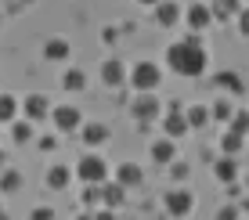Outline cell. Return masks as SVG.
Wrapping results in <instances>:
<instances>
[{"label":"cell","instance_id":"obj_1","mask_svg":"<svg viewBox=\"0 0 249 220\" xmlns=\"http://www.w3.org/2000/svg\"><path fill=\"white\" fill-rule=\"evenodd\" d=\"M166 65L174 72H181V76H202V69H206V47H202V40L199 36H188V40H181V44H170Z\"/></svg>","mask_w":249,"mask_h":220},{"label":"cell","instance_id":"obj_2","mask_svg":"<svg viewBox=\"0 0 249 220\" xmlns=\"http://www.w3.org/2000/svg\"><path fill=\"white\" fill-rule=\"evenodd\" d=\"M130 83L141 90V94H152V90H159V83H162V69L156 62H137L130 69Z\"/></svg>","mask_w":249,"mask_h":220},{"label":"cell","instance_id":"obj_3","mask_svg":"<svg viewBox=\"0 0 249 220\" xmlns=\"http://www.w3.org/2000/svg\"><path fill=\"white\" fill-rule=\"evenodd\" d=\"M162 206H166L170 217H188V213L195 209V195H192L188 188H174V191H166Z\"/></svg>","mask_w":249,"mask_h":220},{"label":"cell","instance_id":"obj_4","mask_svg":"<svg viewBox=\"0 0 249 220\" xmlns=\"http://www.w3.org/2000/svg\"><path fill=\"white\" fill-rule=\"evenodd\" d=\"M76 173H80V181H87V184H101L108 170H105V163H101L98 155H83L80 166H76Z\"/></svg>","mask_w":249,"mask_h":220},{"label":"cell","instance_id":"obj_5","mask_svg":"<svg viewBox=\"0 0 249 220\" xmlns=\"http://www.w3.org/2000/svg\"><path fill=\"white\" fill-rule=\"evenodd\" d=\"M130 112H134V119H141V123L159 119V101H156V94H141V98L130 105Z\"/></svg>","mask_w":249,"mask_h":220},{"label":"cell","instance_id":"obj_6","mask_svg":"<svg viewBox=\"0 0 249 220\" xmlns=\"http://www.w3.org/2000/svg\"><path fill=\"white\" fill-rule=\"evenodd\" d=\"M188 130H192V126H188V119H184V112H166V116H162V134H166L170 141L184 137Z\"/></svg>","mask_w":249,"mask_h":220},{"label":"cell","instance_id":"obj_7","mask_svg":"<svg viewBox=\"0 0 249 220\" xmlns=\"http://www.w3.org/2000/svg\"><path fill=\"white\" fill-rule=\"evenodd\" d=\"M213 177H217L220 184H235V177H238V163H235V155H220L217 163H213Z\"/></svg>","mask_w":249,"mask_h":220},{"label":"cell","instance_id":"obj_8","mask_svg":"<svg viewBox=\"0 0 249 220\" xmlns=\"http://www.w3.org/2000/svg\"><path fill=\"white\" fill-rule=\"evenodd\" d=\"M210 22H213V11L206 4H192V7H188V25H192L195 33H202Z\"/></svg>","mask_w":249,"mask_h":220},{"label":"cell","instance_id":"obj_9","mask_svg":"<svg viewBox=\"0 0 249 220\" xmlns=\"http://www.w3.org/2000/svg\"><path fill=\"white\" fill-rule=\"evenodd\" d=\"M54 123H58V130H76L80 126V112H76L72 105H62V108H54Z\"/></svg>","mask_w":249,"mask_h":220},{"label":"cell","instance_id":"obj_10","mask_svg":"<svg viewBox=\"0 0 249 220\" xmlns=\"http://www.w3.org/2000/svg\"><path fill=\"white\" fill-rule=\"evenodd\" d=\"M217 87H224L228 94H242V90H246V80H242L238 72L224 69V72H217Z\"/></svg>","mask_w":249,"mask_h":220},{"label":"cell","instance_id":"obj_11","mask_svg":"<svg viewBox=\"0 0 249 220\" xmlns=\"http://www.w3.org/2000/svg\"><path fill=\"white\" fill-rule=\"evenodd\" d=\"M174 155H177V148H174V141H170V137L152 141V159H156V163H174Z\"/></svg>","mask_w":249,"mask_h":220},{"label":"cell","instance_id":"obj_12","mask_svg":"<svg viewBox=\"0 0 249 220\" xmlns=\"http://www.w3.org/2000/svg\"><path fill=\"white\" fill-rule=\"evenodd\" d=\"M156 18L162 25H177V22H181V7L170 4V0H159V4H156Z\"/></svg>","mask_w":249,"mask_h":220},{"label":"cell","instance_id":"obj_13","mask_svg":"<svg viewBox=\"0 0 249 220\" xmlns=\"http://www.w3.org/2000/svg\"><path fill=\"white\" fill-rule=\"evenodd\" d=\"M123 76H126L123 62H105V65H101V80H105L108 87H119V83H123Z\"/></svg>","mask_w":249,"mask_h":220},{"label":"cell","instance_id":"obj_14","mask_svg":"<svg viewBox=\"0 0 249 220\" xmlns=\"http://www.w3.org/2000/svg\"><path fill=\"white\" fill-rule=\"evenodd\" d=\"M210 11H213V18H238V0H213L210 4Z\"/></svg>","mask_w":249,"mask_h":220},{"label":"cell","instance_id":"obj_15","mask_svg":"<svg viewBox=\"0 0 249 220\" xmlns=\"http://www.w3.org/2000/svg\"><path fill=\"white\" fill-rule=\"evenodd\" d=\"M105 137H108L105 123H87L83 126V141H87V145H105Z\"/></svg>","mask_w":249,"mask_h":220},{"label":"cell","instance_id":"obj_16","mask_svg":"<svg viewBox=\"0 0 249 220\" xmlns=\"http://www.w3.org/2000/svg\"><path fill=\"white\" fill-rule=\"evenodd\" d=\"M25 116H29V119L47 116V98L44 94H29V98H25Z\"/></svg>","mask_w":249,"mask_h":220},{"label":"cell","instance_id":"obj_17","mask_svg":"<svg viewBox=\"0 0 249 220\" xmlns=\"http://www.w3.org/2000/svg\"><path fill=\"white\" fill-rule=\"evenodd\" d=\"M231 116H235V105H231L228 98H217V105L210 108V119H217V123H231Z\"/></svg>","mask_w":249,"mask_h":220},{"label":"cell","instance_id":"obj_18","mask_svg":"<svg viewBox=\"0 0 249 220\" xmlns=\"http://www.w3.org/2000/svg\"><path fill=\"white\" fill-rule=\"evenodd\" d=\"M141 166H134V163H123V166H119V184H123V188H126V184H130V188H134V184H141Z\"/></svg>","mask_w":249,"mask_h":220},{"label":"cell","instance_id":"obj_19","mask_svg":"<svg viewBox=\"0 0 249 220\" xmlns=\"http://www.w3.org/2000/svg\"><path fill=\"white\" fill-rule=\"evenodd\" d=\"M15 116H18V101L11 94H0V123H15Z\"/></svg>","mask_w":249,"mask_h":220},{"label":"cell","instance_id":"obj_20","mask_svg":"<svg viewBox=\"0 0 249 220\" xmlns=\"http://www.w3.org/2000/svg\"><path fill=\"white\" fill-rule=\"evenodd\" d=\"M242 145H246V137H242V134H231V130H228L224 137H220V152H224V155H235V152L242 148Z\"/></svg>","mask_w":249,"mask_h":220},{"label":"cell","instance_id":"obj_21","mask_svg":"<svg viewBox=\"0 0 249 220\" xmlns=\"http://www.w3.org/2000/svg\"><path fill=\"white\" fill-rule=\"evenodd\" d=\"M231 134H249V108H235V116H231Z\"/></svg>","mask_w":249,"mask_h":220},{"label":"cell","instance_id":"obj_22","mask_svg":"<svg viewBox=\"0 0 249 220\" xmlns=\"http://www.w3.org/2000/svg\"><path fill=\"white\" fill-rule=\"evenodd\" d=\"M44 54L51 58V62H62V58H69V44L65 40H51V44L44 47Z\"/></svg>","mask_w":249,"mask_h":220},{"label":"cell","instance_id":"obj_23","mask_svg":"<svg viewBox=\"0 0 249 220\" xmlns=\"http://www.w3.org/2000/svg\"><path fill=\"white\" fill-rule=\"evenodd\" d=\"M101 199H105L108 206H119V202H123V184H105V188H101Z\"/></svg>","mask_w":249,"mask_h":220},{"label":"cell","instance_id":"obj_24","mask_svg":"<svg viewBox=\"0 0 249 220\" xmlns=\"http://www.w3.org/2000/svg\"><path fill=\"white\" fill-rule=\"evenodd\" d=\"M47 184H51V188H65V184H69V170H65V166H51Z\"/></svg>","mask_w":249,"mask_h":220},{"label":"cell","instance_id":"obj_25","mask_svg":"<svg viewBox=\"0 0 249 220\" xmlns=\"http://www.w3.org/2000/svg\"><path fill=\"white\" fill-rule=\"evenodd\" d=\"M83 83H87V80H83V72H80V69H72V72H65L62 87H65V90H83Z\"/></svg>","mask_w":249,"mask_h":220},{"label":"cell","instance_id":"obj_26","mask_svg":"<svg viewBox=\"0 0 249 220\" xmlns=\"http://www.w3.org/2000/svg\"><path fill=\"white\" fill-rule=\"evenodd\" d=\"M184 119H188V126H202L206 119H210V112H206V108H188Z\"/></svg>","mask_w":249,"mask_h":220},{"label":"cell","instance_id":"obj_27","mask_svg":"<svg viewBox=\"0 0 249 220\" xmlns=\"http://www.w3.org/2000/svg\"><path fill=\"white\" fill-rule=\"evenodd\" d=\"M0 184H4V191H15V188H22V177L15 173V170H7V173H4V181H0Z\"/></svg>","mask_w":249,"mask_h":220},{"label":"cell","instance_id":"obj_28","mask_svg":"<svg viewBox=\"0 0 249 220\" xmlns=\"http://www.w3.org/2000/svg\"><path fill=\"white\" fill-rule=\"evenodd\" d=\"M29 134H33L29 123H15V141H29Z\"/></svg>","mask_w":249,"mask_h":220},{"label":"cell","instance_id":"obj_29","mask_svg":"<svg viewBox=\"0 0 249 220\" xmlns=\"http://www.w3.org/2000/svg\"><path fill=\"white\" fill-rule=\"evenodd\" d=\"M238 33L249 36V7H246V11H238Z\"/></svg>","mask_w":249,"mask_h":220},{"label":"cell","instance_id":"obj_30","mask_svg":"<svg viewBox=\"0 0 249 220\" xmlns=\"http://www.w3.org/2000/svg\"><path fill=\"white\" fill-rule=\"evenodd\" d=\"M83 202H90V206H94V202H101V191H98V188H94V184H90V188L83 191Z\"/></svg>","mask_w":249,"mask_h":220},{"label":"cell","instance_id":"obj_31","mask_svg":"<svg viewBox=\"0 0 249 220\" xmlns=\"http://www.w3.org/2000/svg\"><path fill=\"white\" fill-rule=\"evenodd\" d=\"M217 220H238V209H235V206H224V209L217 213Z\"/></svg>","mask_w":249,"mask_h":220},{"label":"cell","instance_id":"obj_32","mask_svg":"<svg viewBox=\"0 0 249 220\" xmlns=\"http://www.w3.org/2000/svg\"><path fill=\"white\" fill-rule=\"evenodd\" d=\"M29 220H54V213H51V209H33Z\"/></svg>","mask_w":249,"mask_h":220},{"label":"cell","instance_id":"obj_33","mask_svg":"<svg viewBox=\"0 0 249 220\" xmlns=\"http://www.w3.org/2000/svg\"><path fill=\"white\" fill-rule=\"evenodd\" d=\"M188 177V166L184 163H174V181H184Z\"/></svg>","mask_w":249,"mask_h":220},{"label":"cell","instance_id":"obj_34","mask_svg":"<svg viewBox=\"0 0 249 220\" xmlns=\"http://www.w3.org/2000/svg\"><path fill=\"white\" fill-rule=\"evenodd\" d=\"M94 220H116V217H112V209H101V213L94 217Z\"/></svg>","mask_w":249,"mask_h":220},{"label":"cell","instance_id":"obj_35","mask_svg":"<svg viewBox=\"0 0 249 220\" xmlns=\"http://www.w3.org/2000/svg\"><path fill=\"white\" fill-rule=\"evenodd\" d=\"M141 4H152V7H156V4H159V0H141Z\"/></svg>","mask_w":249,"mask_h":220},{"label":"cell","instance_id":"obj_36","mask_svg":"<svg viewBox=\"0 0 249 220\" xmlns=\"http://www.w3.org/2000/svg\"><path fill=\"white\" fill-rule=\"evenodd\" d=\"M80 220H94V217H80Z\"/></svg>","mask_w":249,"mask_h":220},{"label":"cell","instance_id":"obj_37","mask_svg":"<svg viewBox=\"0 0 249 220\" xmlns=\"http://www.w3.org/2000/svg\"><path fill=\"white\" fill-rule=\"evenodd\" d=\"M0 163H4V155H0Z\"/></svg>","mask_w":249,"mask_h":220}]
</instances>
